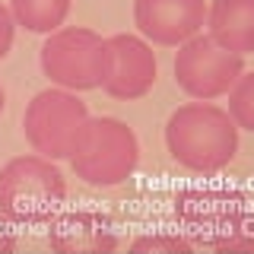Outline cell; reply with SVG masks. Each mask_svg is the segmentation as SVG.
Segmentation results:
<instances>
[{"label": "cell", "instance_id": "1", "mask_svg": "<svg viewBox=\"0 0 254 254\" xmlns=\"http://www.w3.org/2000/svg\"><path fill=\"white\" fill-rule=\"evenodd\" d=\"M165 146L172 159L190 172H222L238 153V127L210 102H190L172 111L165 124Z\"/></svg>", "mask_w": 254, "mask_h": 254}, {"label": "cell", "instance_id": "2", "mask_svg": "<svg viewBox=\"0 0 254 254\" xmlns=\"http://www.w3.org/2000/svg\"><path fill=\"white\" fill-rule=\"evenodd\" d=\"M140 162L137 133L121 118H89L79 133L70 165L76 178L92 188H115L124 185Z\"/></svg>", "mask_w": 254, "mask_h": 254}, {"label": "cell", "instance_id": "3", "mask_svg": "<svg viewBox=\"0 0 254 254\" xmlns=\"http://www.w3.org/2000/svg\"><path fill=\"white\" fill-rule=\"evenodd\" d=\"M67 181L45 156H16L0 169V213L10 222H45L61 210Z\"/></svg>", "mask_w": 254, "mask_h": 254}, {"label": "cell", "instance_id": "4", "mask_svg": "<svg viewBox=\"0 0 254 254\" xmlns=\"http://www.w3.org/2000/svg\"><path fill=\"white\" fill-rule=\"evenodd\" d=\"M108 67H111L108 38H102L92 29L67 26L51 32L42 45V70L61 89L70 92L99 89L108 79Z\"/></svg>", "mask_w": 254, "mask_h": 254}, {"label": "cell", "instance_id": "5", "mask_svg": "<svg viewBox=\"0 0 254 254\" xmlns=\"http://www.w3.org/2000/svg\"><path fill=\"white\" fill-rule=\"evenodd\" d=\"M89 121L86 102L70 89H45L29 102L22 115V133L29 146L45 159H70L79 133Z\"/></svg>", "mask_w": 254, "mask_h": 254}, {"label": "cell", "instance_id": "6", "mask_svg": "<svg viewBox=\"0 0 254 254\" xmlns=\"http://www.w3.org/2000/svg\"><path fill=\"white\" fill-rule=\"evenodd\" d=\"M242 73V58L219 48L210 35H194L185 45H178L175 83L197 102H213L219 95H229Z\"/></svg>", "mask_w": 254, "mask_h": 254}, {"label": "cell", "instance_id": "7", "mask_svg": "<svg viewBox=\"0 0 254 254\" xmlns=\"http://www.w3.org/2000/svg\"><path fill=\"white\" fill-rule=\"evenodd\" d=\"M133 22L140 35L153 45L178 48L203 29L206 3L203 0H137Z\"/></svg>", "mask_w": 254, "mask_h": 254}, {"label": "cell", "instance_id": "8", "mask_svg": "<svg viewBox=\"0 0 254 254\" xmlns=\"http://www.w3.org/2000/svg\"><path fill=\"white\" fill-rule=\"evenodd\" d=\"M108 48H111V67L105 79V92L111 99H124V102L143 99L156 86L159 76L153 48L140 35H111Z\"/></svg>", "mask_w": 254, "mask_h": 254}, {"label": "cell", "instance_id": "9", "mask_svg": "<svg viewBox=\"0 0 254 254\" xmlns=\"http://www.w3.org/2000/svg\"><path fill=\"white\" fill-rule=\"evenodd\" d=\"M48 245L58 254H111L118 248V232L99 213H64L48 229Z\"/></svg>", "mask_w": 254, "mask_h": 254}, {"label": "cell", "instance_id": "10", "mask_svg": "<svg viewBox=\"0 0 254 254\" xmlns=\"http://www.w3.org/2000/svg\"><path fill=\"white\" fill-rule=\"evenodd\" d=\"M210 38L219 48L238 54H254V0H213L206 10Z\"/></svg>", "mask_w": 254, "mask_h": 254}, {"label": "cell", "instance_id": "11", "mask_svg": "<svg viewBox=\"0 0 254 254\" xmlns=\"http://www.w3.org/2000/svg\"><path fill=\"white\" fill-rule=\"evenodd\" d=\"M10 13L16 19V26L29 29V32H42L51 35L64 26L70 13V0H10Z\"/></svg>", "mask_w": 254, "mask_h": 254}, {"label": "cell", "instance_id": "12", "mask_svg": "<svg viewBox=\"0 0 254 254\" xmlns=\"http://www.w3.org/2000/svg\"><path fill=\"white\" fill-rule=\"evenodd\" d=\"M229 118L235 127L254 133V73H242L229 92Z\"/></svg>", "mask_w": 254, "mask_h": 254}, {"label": "cell", "instance_id": "13", "mask_svg": "<svg viewBox=\"0 0 254 254\" xmlns=\"http://www.w3.org/2000/svg\"><path fill=\"white\" fill-rule=\"evenodd\" d=\"M133 254H190V245L178 235H146L133 242Z\"/></svg>", "mask_w": 254, "mask_h": 254}, {"label": "cell", "instance_id": "14", "mask_svg": "<svg viewBox=\"0 0 254 254\" xmlns=\"http://www.w3.org/2000/svg\"><path fill=\"white\" fill-rule=\"evenodd\" d=\"M13 32H16V19H13L10 6L0 3V61H3L13 48Z\"/></svg>", "mask_w": 254, "mask_h": 254}, {"label": "cell", "instance_id": "15", "mask_svg": "<svg viewBox=\"0 0 254 254\" xmlns=\"http://www.w3.org/2000/svg\"><path fill=\"white\" fill-rule=\"evenodd\" d=\"M16 248V229H13V222L0 213V254H13Z\"/></svg>", "mask_w": 254, "mask_h": 254}, {"label": "cell", "instance_id": "16", "mask_svg": "<svg viewBox=\"0 0 254 254\" xmlns=\"http://www.w3.org/2000/svg\"><path fill=\"white\" fill-rule=\"evenodd\" d=\"M3 105H6V92H3V86H0V111H3Z\"/></svg>", "mask_w": 254, "mask_h": 254}]
</instances>
